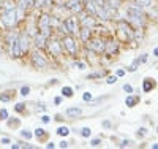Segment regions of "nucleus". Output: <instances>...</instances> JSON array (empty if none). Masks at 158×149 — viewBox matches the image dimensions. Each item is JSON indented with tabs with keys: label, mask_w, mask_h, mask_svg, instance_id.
Returning <instances> with one entry per match:
<instances>
[{
	"label": "nucleus",
	"mask_w": 158,
	"mask_h": 149,
	"mask_svg": "<svg viewBox=\"0 0 158 149\" xmlns=\"http://www.w3.org/2000/svg\"><path fill=\"white\" fill-rule=\"evenodd\" d=\"M46 43H48V38H46L44 35H41V33H38V32H36V35L32 38V45H33L36 49H46Z\"/></svg>",
	"instance_id": "13"
},
{
	"label": "nucleus",
	"mask_w": 158,
	"mask_h": 149,
	"mask_svg": "<svg viewBox=\"0 0 158 149\" xmlns=\"http://www.w3.org/2000/svg\"><path fill=\"white\" fill-rule=\"evenodd\" d=\"M18 40H19V46H21L22 52L24 54H29V49H30V45H32V38L27 35V32H25V30L19 32Z\"/></svg>",
	"instance_id": "11"
},
{
	"label": "nucleus",
	"mask_w": 158,
	"mask_h": 149,
	"mask_svg": "<svg viewBox=\"0 0 158 149\" xmlns=\"http://www.w3.org/2000/svg\"><path fill=\"white\" fill-rule=\"evenodd\" d=\"M152 56H153V57H158V46H156V48L152 51Z\"/></svg>",
	"instance_id": "49"
},
{
	"label": "nucleus",
	"mask_w": 158,
	"mask_h": 149,
	"mask_svg": "<svg viewBox=\"0 0 158 149\" xmlns=\"http://www.w3.org/2000/svg\"><path fill=\"white\" fill-rule=\"evenodd\" d=\"M155 87H156V81H155L153 78L147 76V78H144V79H142V92L149 94V92H152Z\"/></svg>",
	"instance_id": "16"
},
{
	"label": "nucleus",
	"mask_w": 158,
	"mask_h": 149,
	"mask_svg": "<svg viewBox=\"0 0 158 149\" xmlns=\"http://www.w3.org/2000/svg\"><path fill=\"white\" fill-rule=\"evenodd\" d=\"M30 65L33 67V68L36 70H43L46 68V67L49 65V59H48V54L43 52V49H33L30 54Z\"/></svg>",
	"instance_id": "4"
},
{
	"label": "nucleus",
	"mask_w": 158,
	"mask_h": 149,
	"mask_svg": "<svg viewBox=\"0 0 158 149\" xmlns=\"http://www.w3.org/2000/svg\"><path fill=\"white\" fill-rule=\"evenodd\" d=\"M8 117H10V113H8V110L2 108V110H0V121H6Z\"/></svg>",
	"instance_id": "35"
},
{
	"label": "nucleus",
	"mask_w": 158,
	"mask_h": 149,
	"mask_svg": "<svg viewBox=\"0 0 158 149\" xmlns=\"http://www.w3.org/2000/svg\"><path fill=\"white\" fill-rule=\"evenodd\" d=\"M56 121H63L62 119V114H56Z\"/></svg>",
	"instance_id": "51"
},
{
	"label": "nucleus",
	"mask_w": 158,
	"mask_h": 149,
	"mask_svg": "<svg viewBox=\"0 0 158 149\" xmlns=\"http://www.w3.org/2000/svg\"><path fill=\"white\" fill-rule=\"evenodd\" d=\"M11 140L10 138H0V144H10Z\"/></svg>",
	"instance_id": "46"
},
{
	"label": "nucleus",
	"mask_w": 158,
	"mask_h": 149,
	"mask_svg": "<svg viewBox=\"0 0 158 149\" xmlns=\"http://www.w3.org/2000/svg\"><path fill=\"white\" fill-rule=\"evenodd\" d=\"M77 37H79V40H81L82 43H85V42H89V40L94 37V29H90V27H85V25H81Z\"/></svg>",
	"instance_id": "12"
},
{
	"label": "nucleus",
	"mask_w": 158,
	"mask_h": 149,
	"mask_svg": "<svg viewBox=\"0 0 158 149\" xmlns=\"http://www.w3.org/2000/svg\"><path fill=\"white\" fill-rule=\"evenodd\" d=\"M56 133L59 135V137H62V138H67L71 132H70V129H68L67 125H60V127L56 130Z\"/></svg>",
	"instance_id": "23"
},
{
	"label": "nucleus",
	"mask_w": 158,
	"mask_h": 149,
	"mask_svg": "<svg viewBox=\"0 0 158 149\" xmlns=\"http://www.w3.org/2000/svg\"><path fill=\"white\" fill-rule=\"evenodd\" d=\"M10 147H11V149H19L21 146H19V143H15V144H11V143H10Z\"/></svg>",
	"instance_id": "48"
},
{
	"label": "nucleus",
	"mask_w": 158,
	"mask_h": 149,
	"mask_svg": "<svg viewBox=\"0 0 158 149\" xmlns=\"http://www.w3.org/2000/svg\"><path fill=\"white\" fill-rule=\"evenodd\" d=\"M30 92H32V87L30 86H21V89H19V95L21 97H29L30 95Z\"/></svg>",
	"instance_id": "25"
},
{
	"label": "nucleus",
	"mask_w": 158,
	"mask_h": 149,
	"mask_svg": "<svg viewBox=\"0 0 158 149\" xmlns=\"http://www.w3.org/2000/svg\"><path fill=\"white\" fill-rule=\"evenodd\" d=\"M108 75V72L106 70H98V72H94V73H89L87 75V79H100L101 76H106Z\"/></svg>",
	"instance_id": "22"
},
{
	"label": "nucleus",
	"mask_w": 158,
	"mask_h": 149,
	"mask_svg": "<svg viewBox=\"0 0 158 149\" xmlns=\"http://www.w3.org/2000/svg\"><path fill=\"white\" fill-rule=\"evenodd\" d=\"M106 3H108L109 8H112V10H115V11L120 8V5H122L120 0H106Z\"/></svg>",
	"instance_id": "26"
},
{
	"label": "nucleus",
	"mask_w": 158,
	"mask_h": 149,
	"mask_svg": "<svg viewBox=\"0 0 158 149\" xmlns=\"http://www.w3.org/2000/svg\"><path fill=\"white\" fill-rule=\"evenodd\" d=\"M56 147V143L54 141H48L46 143V149H54Z\"/></svg>",
	"instance_id": "45"
},
{
	"label": "nucleus",
	"mask_w": 158,
	"mask_h": 149,
	"mask_svg": "<svg viewBox=\"0 0 158 149\" xmlns=\"http://www.w3.org/2000/svg\"><path fill=\"white\" fill-rule=\"evenodd\" d=\"M118 51H120V43H118V40L114 38V37H109L106 40V45H104V56L108 57H114L118 54Z\"/></svg>",
	"instance_id": "9"
},
{
	"label": "nucleus",
	"mask_w": 158,
	"mask_h": 149,
	"mask_svg": "<svg viewBox=\"0 0 158 149\" xmlns=\"http://www.w3.org/2000/svg\"><path fill=\"white\" fill-rule=\"evenodd\" d=\"M139 65H141V60H139V56H138V57H135L133 62L127 67V72H128V73H135V72L139 68Z\"/></svg>",
	"instance_id": "20"
},
{
	"label": "nucleus",
	"mask_w": 158,
	"mask_h": 149,
	"mask_svg": "<svg viewBox=\"0 0 158 149\" xmlns=\"http://www.w3.org/2000/svg\"><path fill=\"white\" fill-rule=\"evenodd\" d=\"M36 27H38V33L44 35L46 38L54 35V29L51 25V15L46 13L44 10H41L36 16Z\"/></svg>",
	"instance_id": "2"
},
{
	"label": "nucleus",
	"mask_w": 158,
	"mask_h": 149,
	"mask_svg": "<svg viewBox=\"0 0 158 149\" xmlns=\"http://www.w3.org/2000/svg\"><path fill=\"white\" fill-rule=\"evenodd\" d=\"M62 95H63V99H71L74 95V89L71 86H63L62 87Z\"/></svg>",
	"instance_id": "21"
},
{
	"label": "nucleus",
	"mask_w": 158,
	"mask_h": 149,
	"mask_svg": "<svg viewBox=\"0 0 158 149\" xmlns=\"http://www.w3.org/2000/svg\"><path fill=\"white\" fill-rule=\"evenodd\" d=\"M16 90L15 89H8V90H3V92H0V102L2 103H10V102H13L15 100V97H16Z\"/></svg>",
	"instance_id": "15"
},
{
	"label": "nucleus",
	"mask_w": 158,
	"mask_h": 149,
	"mask_svg": "<svg viewBox=\"0 0 158 149\" xmlns=\"http://www.w3.org/2000/svg\"><path fill=\"white\" fill-rule=\"evenodd\" d=\"M115 27H117V33L122 35L125 42H130V43L135 42V27L127 19H118L115 22Z\"/></svg>",
	"instance_id": "3"
},
{
	"label": "nucleus",
	"mask_w": 158,
	"mask_h": 149,
	"mask_svg": "<svg viewBox=\"0 0 158 149\" xmlns=\"http://www.w3.org/2000/svg\"><path fill=\"white\" fill-rule=\"evenodd\" d=\"M40 119H41V122H43V124H49V122H51V116H48V114H43Z\"/></svg>",
	"instance_id": "43"
},
{
	"label": "nucleus",
	"mask_w": 158,
	"mask_h": 149,
	"mask_svg": "<svg viewBox=\"0 0 158 149\" xmlns=\"http://www.w3.org/2000/svg\"><path fill=\"white\" fill-rule=\"evenodd\" d=\"M62 102H63V95H57V97L54 99V105H56V106H59Z\"/></svg>",
	"instance_id": "44"
},
{
	"label": "nucleus",
	"mask_w": 158,
	"mask_h": 149,
	"mask_svg": "<svg viewBox=\"0 0 158 149\" xmlns=\"http://www.w3.org/2000/svg\"><path fill=\"white\" fill-rule=\"evenodd\" d=\"M0 21L6 30H11L18 27V16H16V8L13 10H3L0 8Z\"/></svg>",
	"instance_id": "5"
},
{
	"label": "nucleus",
	"mask_w": 158,
	"mask_h": 149,
	"mask_svg": "<svg viewBox=\"0 0 158 149\" xmlns=\"http://www.w3.org/2000/svg\"><path fill=\"white\" fill-rule=\"evenodd\" d=\"M60 40H62L63 52H67L70 57L76 59V56L79 54V46L76 43V38L73 35H63V37H60Z\"/></svg>",
	"instance_id": "6"
},
{
	"label": "nucleus",
	"mask_w": 158,
	"mask_h": 149,
	"mask_svg": "<svg viewBox=\"0 0 158 149\" xmlns=\"http://www.w3.org/2000/svg\"><path fill=\"white\" fill-rule=\"evenodd\" d=\"M125 15H127V21L133 25L135 29H144V27H146L147 16H146V13H144V10L139 5H136L135 2L127 5Z\"/></svg>",
	"instance_id": "1"
},
{
	"label": "nucleus",
	"mask_w": 158,
	"mask_h": 149,
	"mask_svg": "<svg viewBox=\"0 0 158 149\" xmlns=\"http://www.w3.org/2000/svg\"><path fill=\"white\" fill-rule=\"evenodd\" d=\"M82 100L90 103V102H94V95H92L90 92H84V94H82Z\"/></svg>",
	"instance_id": "36"
},
{
	"label": "nucleus",
	"mask_w": 158,
	"mask_h": 149,
	"mask_svg": "<svg viewBox=\"0 0 158 149\" xmlns=\"http://www.w3.org/2000/svg\"><path fill=\"white\" fill-rule=\"evenodd\" d=\"M57 83H59V79H57V78H54V79H51V81H49V86H56Z\"/></svg>",
	"instance_id": "47"
},
{
	"label": "nucleus",
	"mask_w": 158,
	"mask_h": 149,
	"mask_svg": "<svg viewBox=\"0 0 158 149\" xmlns=\"http://www.w3.org/2000/svg\"><path fill=\"white\" fill-rule=\"evenodd\" d=\"M15 111L16 113H19V114H25V111H27V105L25 103H16V106H15Z\"/></svg>",
	"instance_id": "27"
},
{
	"label": "nucleus",
	"mask_w": 158,
	"mask_h": 149,
	"mask_svg": "<svg viewBox=\"0 0 158 149\" xmlns=\"http://www.w3.org/2000/svg\"><path fill=\"white\" fill-rule=\"evenodd\" d=\"M131 146H133V141H131V140H122L120 143H118V147H120V149H123V147H131Z\"/></svg>",
	"instance_id": "34"
},
{
	"label": "nucleus",
	"mask_w": 158,
	"mask_h": 149,
	"mask_svg": "<svg viewBox=\"0 0 158 149\" xmlns=\"http://www.w3.org/2000/svg\"><path fill=\"white\" fill-rule=\"evenodd\" d=\"M122 89H123V92H127V94H133V86H131V84H128V83H125L123 86H122Z\"/></svg>",
	"instance_id": "38"
},
{
	"label": "nucleus",
	"mask_w": 158,
	"mask_h": 149,
	"mask_svg": "<svg viewBox=\"0 0 158 149\" xmlns=\"http://www.w3.org/2000/svg\"><path fill=\"white\" fill-rule=\"evenodd\" d=\"M155 132H156V135H158V125H156V130H155Z\"/></svg>",
	"instance_id": "52"
},
{
	"label": "nucleus",
	"mask_w": 158,
	"mask_h": 149,
	"mask_svg": "<svg viewBox=\"0 0 158 149\" xmlns=\"http://www.w3.org/2000/svg\"><path fill=\"white\" fill-rule=\"evenodd\" d=\"M19 146H21V147H24V149H25V147H27V149H33V147H35L33 144H30V143H25V141H19Z\"/></svg>",
	"instance_id": "40"
},
{
	"label": "nucleus",
	"mask_w": 158,
	"mask_h": 149,
	"mask_svg": "<svg viewBox=\"0 0 158 149\" xmlns=\"http://www.w3.org/2000/svg\"><path fill=\"white\" fill-rule=\"evenodd\" d=\"M101 127H103V129H108V130H109V129H112V121L104 119L103 122H101Z\"/></svg>",
	"instance_id": "37"
},
{
	"label": "nucleus",
	"mask_w": 158,
	"mask_h": 149,
	"mask_svg": "<svg viewBox=\"0 0 158 149\" xmlns=\"http://www.w3.org/2000/svg\"><path fill=\"white\" fill-rule=\"evenodd\" d=\"M139 60H141V64H146V62L149 60V54H146V52L141 54V56H139Z\"/></svg>",
	"instance_id": "42"
},
{
	"label": "nucleus",
	"mask_w": 158,
	"mask_h": 149,
	"mask_svg": "<svg viewBox=\"0 0 158 149\" xmlns=\"http://www.w3.org/2000/svg\"><path fill=\"white\" fill-rule=\"evenodd\" d=\"M63 22H65V27H67L68 35H73V37H74V35L79 33L81 25H79V19H77L74 15H71V16H68V18H65Z\"/></svg>",
	"instance_id": "10"
},
{
	"label": "nucleus",
	"mask_w": 158,
	"mask_h": 149,
	"mask_svg": "<svg viewBox=\"0 0 158 149\" xmlns=\"http://www.w3.org/2000/svg\"><path fill=\"white\" fill-rule=\"evenodd\" d=\"M141 102V95H138V94H128V95L125 97V106L127 108H135L138 106Z\"/></svg>",
	"instance_id": "14"
},
{
	"label": "nucleus",
	"mask_w": 158,
	"mask_h": 149,
	"mask_svg": "<svg viewBox=\"0 0 158 149\" xmlns=\"http://www.w3.org/2000/svg\"><path fill=\"white\" fill-rule=\"evenodd\" d=\"M79 135H81L82 138H90L92 137V129L90 127H82L79 130Z\"/></svg>",
	"instance_id": "28"
},
{
	"label": "nucleus",
	"mask_w": 158,
	"mask_h": 149,
	"mask_svg": "<svg viewBox=\"0 0 158 149\" xmlns=\"http://www.w3.org/2000/svg\"><path fill=\"white\" fill-rule=\"evenodd\" d=\"M33 137H35L40 143H44V141L49 138V133H48L43 127H36V129L33 130Z\"/></svg>",
	"instance_id": "18"
},
{
	"label": "nucleus",
	"mask_w": 158,
	"mask_h": 149,
	"mask_svg": "<svg viewBox=\"0 0 158 149\" xmlns=\"http://www.w3.org/2000/svg\"><path fill=\"white\" fill-rule=\"evenodd\" d=\"M104 45H106V40L101 37H92L89 42L84 43L85 49L95 52V54H103L104 52Z\"/></svg>",
	"instance_id": "8"
},
{
	"label": "nucleus",
	"mask_w": 158,
	"mask_h": 149,
	"mask_svg": "<svg viewBox=\"0 0 158 149\" xmlns=\"http://www.w3.org/2000/svg\"><path fill=\"white\" fill-rule=\"evenodd\" d=\"M46 49L51 52V56H54L56 59L62 57V54H63V46H62V40L60 37H49L48 38V43H46Z\"/></svg>",
	"instance_id": "7"
},
{
	"label": "nucleus",
	"mask_w": 158,
	"mask_h": 149,
	"mask_svg": "<svg viewBox=\"0 0 158 149\" xmlns=\"http://www.w3.org/2000/svg\"><path fill=\"white\" fill-rule=\"evenodd\" d=\"M118 81V76L117 75H109L108 78H106V84H109V86H112V84H115Z\"/></svg>",
	"instance_id": "32"
},
{
	"label": "nucleus",
	"mask_w": 158,
	"mask_h": 149,
	"mask_svg": "<svg viewBox=\"0 0 158 149\" xmlns=\"http://www.w3.org/2000/svg\"><path fill=\"white\" fill-rule=\"evenodd\" d=\"M147 133H149L147 127H139V129H138V132H136L138 138H146V137H147Z\"/></svg>",
	"instance_id": "31"
},
{
	"label": "nucleus",
	"mask_w": 158,
	"mask_h": 149,
	"mask_svg": "<svg viewBox=\"0 0 158 149\" xmlns=\"http://www.w3.org/2000/svg\"><path fill=\"white\" fill-rule=\"evenodd\" d=\"M65 116L70 117V119H76V117H81L82 116V108L81 106H70L65 110Z\"/></svg>",
	"instance_id": "17"
},
{
	"label": "nucleus",
	"mask_w": 158,
	"mask_h": 149,
	"mask_svg": "<svg viewBox=\"0 0 158 149\" xmlns=\"http://www.w3.org/2000/svg\"><path fill=\"white\" fill-rule=\"evenodd\" d=\"M0 146H2V144H0Z\"/></svg>",
	"instance_id": "53"
},
{
	"label": "nucleus",
	"mask_w": 158,
	"mask_h": 149,
	"mask_svg": "<svg viewBox=\"0 0 158 149\" xmlns=\"http://www.w3.org/2000/svg\"><path fill=\"white\" fill-rule=\"evenodd\" d=\"M115 75H117L118 78H123V76L127 75V70H125V68H117V70H115Z\"/></svg>",
	"instance_id": "39"
},
{
	"label": "nucleus",
	"mask_w": 158,
	"mask_h": 149,
	"mask_svg": "<svg viewBox=\"0 0 158 149\" xmlns=\"http://www.w3.org/2000/svg\"><path fill=\"white\" fill-rule=\"evenodd\" d=\"M73 67H76L77 70H85V68H87V64H85V62H82V60H76V59H74Z\"/></svg>",
	"instance_id": "30"
},
{
	"label": "nucleus",
	"mask_w": 158,
	"mask_h": 149,
	"mask_svg": "<svg viewBox=\"0 0 158 149\" xmlns=\"http://www.w3.org/2000/svg\"><path fill=\"white\" fill-rule=\"evenodd\" d=\"M57 146H59V147H60V149H67V147H68V146H70V143H68V141H67V140H62V141H60V143H59V144H57Z\"/></svg>",
	"instance_id": "41"
},
{
	"label": "nucleus",
	"mask_w": 158,
	"mask_h": 149,
	"mask_svg": "<svg viewBox=\"0 0 158 149\" xmlns=\"http://www.w3.org/2000/svg\"><path fill=\"white\" fill-rule=\"evenodd\" d=\"M133 2H135L136 5H139L142 10H146V8H150V7H153V0H133Z\"/></svg>",
	"instance_id": "24"
},
{
	"label": "nucleus",
	"mask_w": 158,
	"mask_h": 149,
	"mask_svg": "<svg viewBox=\"0 0 158 149\" xmlns=\"http://www.w3.org/2000/svg\"><path fill=\"white\" fill-rule=\"evenodd\" d=\"M21 137L24 138V140H32L33 138V133L30 132V130H27V129H24V130H21Z\"/></svg>",
	"instance_id": "29"
},
{
	"label": "nucleus",
	"mask_w": 158,
	"mask_h": 149,
	"mask_svg": "<svg viewBox=\"0 0 158 149\" xmlns=\"http://www.w3.org/2000/svg\"><path fill=\"white\" fill-rule=\"evenodd\" d=\"M150 147H152V149H158V143H152Z\"/></svg>",
	"instance_id": "50"
},
{
	"label": "nucleus",
	"mask_w": 158,
	"mask_h": 149,
	"mask_svg": "<svg viewBox=\"0 0 158 149\" xmlns=\"http://www.w3.org/2000/svg\"><path fill=\"white\" fill-rule=\"evenodd\" d=\"M5 122H6L8 129H18L21 125V119L19 117H8Z\"/></svg>",
	"instance_id": "19"
},
{
	"label": "nucleus",
	"mask_w": 158,
	"mask_h": 149,
	"mask_svg": "<svg viewBox=\"0 0 158 149\" xmlns=\"http://www.w3.org/2000/svg\"><path fill=\"white\" fill-rule=\"evenodd\" d=\"M92 147H98V146H101L103 144V138L100 137V138H94V140H90V143H89Z\"/></svg>",
	"instance_id": "33"
}]
</instances>
